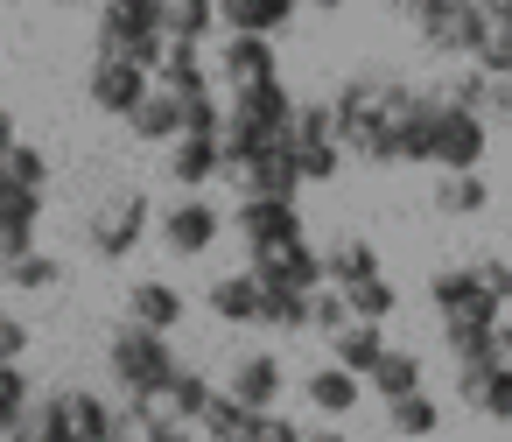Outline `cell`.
Listing matches in <instances>:
<instances>
[{"instance_id": "obj_26", "label": "cell", "mask_w": 512, "mask_h": 442, "mask_svg": "<svg viewBox=\"0 0 512 442\" xmlns=\"http://www.w3.org/2000/svg\"><path fill=\"white\" fill-rule=\"evenodd\" d=\"M323 344H330V365H344V372H358V379H365V372H372V358L386 351V330L351 316V323H344L337 337H323Z\"/></svg>"}, {"instance_id": "obj_42", "label": "cell", "mask_w": 512, "mask_h": 442, "mask_svg": "<svg viewBox=\"0 0 512 442\" xmlns=\"http://www.w3.org/2000/svg\"><path fill=\"white\" fill-rule=\"evenodd\" d=\"M470 274H477V288H484L498 309H512V260H505V253H484V260H470Z\"/></svg>"}, {"instance_id": "obj_24", "label": "cell", "mask_w": 512, "mask_h": 442, "mask_svg": "<svg viewBox=\"0 0 512 442\" xmlns=\"http://www.w3.org/2000/svg\"><path fill=\"white\" fill-rule=\"evenodd\" d=\"M365 274H379V246H372L365 232H337V239L323 246V281L344 288V281H365Z\"/></svg>"}, {"instance_id": "obj_11", "label": "cell", "mask_w": 512, "mask_h": 442, "mask_svg": "<svg viewBox=\"0 0 512 442\" xmlns=\"http://www.w3.org/2000/svg\"><path fill=\"white\" fill-rule=\"evenodd\" d=\"M225 183H232L239 197H288V204H295V190H302V169H295V148L281 141V148H260V155H246V162H225Z\"/></svg>"}, {"instance_id": "obj_22", "label": "cell", "mask_w": 512, "mask_h": 442, "mask_svg": "<svg viewBox=\"0 0 512 442\" xmlns=\"http://www.w3.org/2000/svg\"><path fill=\"white\" fill-rule=\"evenodd\" d=\"M302 393H309V407H316V414L351 421V414H358V400H365V379H358V372H344V365H316V372L302 379Z\"/></svg>"}, {"instance_id": "obj_8", "label": "cell", "mask_w": 512, "mask_h": 442, "mask_svg": "<svg viewBox=\"0 0 512 442\" xmlns=\"http://www.w3.org/2000/svg\"><path fill=\"white\" fill-rule=\"evenodd\" d=\"M148 225H155V204L141 197V190H120V197H106L92 218H85V246H92V260H127L141 239H148Z\"/></svg>"}, {"instance_id": "obj_31", "label": "cell", "mask_w": 512, "mask_h": 442, "mask_svg": "<svg viewBox=\"0 0 512 442\" xmlns=\"http://www.w3.org/2000/svg\"><path fill=\"white\" fill-rule=\"evenodd\" d=\"M57 400H64V421H71L78 442H106V435H113V400H106V393L71 386V393H57Z\"/></svg>"}, {"instance_id": "obj_29", "label": "cell", "mask_w": 512, "mask_h": 442, "mask_svg": "<svg viewBox=\"0 0 512 442\" xmlns=\"http://www.w3.org/2000/svg\"><path fill=\"white\" fill-rule=\"evenodd\" d=\"M204 302H211L218 323H253V316H260V281H253V267H246V274H218Z\"/></svg>"}, {"instance_id": "obj_51", "label": "cell", "mask_w": 512, "mask_h": 442, "mask_svg": "<svg viewBox=\"0 0 512 442\" xmlns=\"http://www.w3.org/2000/svg\"><path fill=\"white\" fill-rule=\"evenodd\" d=\"M302 442H351V435H337V428H316V435H302Z\"/></svg>"}, {"instance_id": "obj_38", "label": "cell", "mask_w": 512, "mask_h": 442, "mask_svg": "<svg viewBox=\"0 0 512 442\" xmlns=\"http://www.w3.org/2000/svg\"><path fill=\"white\" fill-rule=\"evenodd\" d=\"M477 414H491V421H505V428H512V330H498V372H491V386H484Z\"/></svg>"}, {"instance_id": "obj_30", "label": "cell", "mask_w": 512, "mask_h": 442, "mask_svg": "<svg viewBox=\"0 0 512 442\" xmlns=\"http://www.w3.org/2000/svg\"><path fill=\"white\" fill-rule=\"evenodd\" d=\"M414 386H421V358L400 351V344H386V351L372 358V372H365V393H379V400H400V393H414Z\"/></svg>"}, {"instance_id": "obj_32", "label": "cell", "mask_w": 512, "mask_h": 442, "mask_svg": "<svg viewBox=\"0 0 512 442\" xmlns=\"http://www.w3.org/2000/svg\"><path fill=\"white\" fill-rule=\"evenodd\" d=\"M211 393H218V386H211L204 372H190V365H176V379L162 386V400H155V407H162L169 421H190V428H197V414L211 407Z\"/></svg>"}, {"instance_id": "obj_47", "label": "cell", "mask_w": 512, "mask_h": 442, "mask_svg": "<svg viewBox=\"0 0 512 442\" xmlns=\"http://www.w3.org/2000/svg\"><path fill=\"white\" fill-rule=\"evenodd\" d=\"M22 351H29V323L0 316V365H22Z\"/></svg>"}, {"instance_id": "obj_16", "label": "cell", "mask_w": 512, "mask_h": 442, "mask_svg": "<svg viewBox=\"0 0 512 442\" xmlns=\"http://www.w3.org/2000/svg\"><path fill=\"white\" fill-rule=\"evenodd\" d=\"M281 64H274V36H225L218 43V57H211V78L232 92V85H260V78H274Z\"/></svg>"}, {"instance_id": "obj_12", "label": "cell", "mask_w": 512, "mask_h": 442, "mask_svg": "<svg viewBox=\"0 0 512 442\" xmlns=\"http://www.w3.org/2000/svg\"><path fill=\"white\" fill-rule=\"evenodd\" d=\"M428 302H435V316H442V323H484V330H491V323L505 316V309L477 288V274H470V267H435V274H428Z\"/></svg>"}, {"instance_id": "obj_27", "label": "cell", "mask_w": 512, "mask_h": 442, "mask_svg": "<svg viewBox=\"0 0 512 442\" xmlns=\"http://www.w3.org/2000/svg\"><path fill=\"white\" fill-rule=\"evenodd\" d=\"M386 428H393V435H407V442H428V435L442 428V400H435L428 386H414V393L386 400Z\"/></svg>"}, {"instance_id": "obj_13", "label": "cell", "mask_w": 512, "mask_h": 442, "mask_svg": "<svg viewBox=\"0 0 512 442\" xmlns=\"http://www.w3.org/2000/svg\"><path fill=\"white\" fill-rule=\"evenodd\" d=\"M148 85H155V78H148L141 64H120V57H99V64L85 71V99H92L99 113H113V120H127V113L148 99Z\"/></svg>"}, {"instance_id": "obj_25", "label": "cell", "mask_w": 512, "mask_h": 442, "mask_svg": "<svg viewBox=\"0 0 512 442\" xmlns=\"http://www.w3.org/2000/svg\"><path fill=\"white\" fill-rule=\"evenodd\" d=\"M484 204H491V183L477 169H442L435 176V211L442 218H477Z\"/></svg>"}, {"instance_id": "obj_48", "label": "cell", "mask_w": 512, "mask_h": 442, "mask_svg": "<svg viewBox=\"0 0 512 442\" xmlns=\"http://www.w3.org/2000/svg\"><path fill=\"white\" fill-rule=\"evenodd\" d=\"M148 442H204V435H197V428H190V421H162V428H155V435H148Z\"/></svg>"}, {"instance_id": "obj_45", "label": "cell", "mask_w": 512, "mask_h": 442, "mask_svg": "<svg viewBox=\"0 0 512 442\" xmlns=\"http://www.w3.org/2000/svg\"><path fill=\"white\" fill-rule=\"evenodd\" d=\"M246 442H302V428H295L281 407H260V414H253V428H246Z\"/></svg>"}, {"instance_id": "obj_50", "label": "cell", "mask_w": 512, "mask_h": 442, "mask_svg": "<svg viewBox=\"0 0 512 442\" xmlns=\"http://www.w3.org/2000/svg\"><path fill=\"white\" fill-rule=\"evenodd\" d=\"M477 8H484L491 22H512V0H477Z\"/></svg>"}, {"instance_id": "obj_46", "label": "cell", "mask_w": 512, "mask_h": 442, "mask_svg": "<svg viewBox=\"0 0 512 442\" xmlns=\"http://www.w3.org/2000/svg\"><path fill=\"white\" fill-rule=\"evenodd\" d=\"M484 120H512V78H491L484 71V106H477Z\"/></svg>"}, {"instance_id": "obj_3", "label": "cell", "mask_w": 512, "mask_h": 442, "mask_svg": "<svg viewBox=\"0 0 512 442\" xmlns=\"http://www.w3.org/2000/svg\"><path fill=\"white\" fill-rule=\"evenodd\" d=\"M176 344L162 330H141V323H120L106 337V372H113V393L127 400H162V386L176 379Z\"/></svg>"}, {"instance_id": "obj_9", "label": "cell", "mask_w": 512, "mask_h": 442, "mask_svg": "<svg viewBox=\"0 0 512 442\" xmlns=\"http://www.w3.org/2000/svg\"><path fill=\"white\" fill-rule=\"evenodd\" d=\"M218 232H225V211H218V204H204L197 190H183L169 211H155V239H162L176 260L211 253V246H218Z\"/></svg>"}, {"instance_id": "obj_40", "label": "cell", "mask_w": 512, "mask_h": 442, "mask_svg": "<svg viewBox=\"0 0 512 442\" xmlns=\"http://www.w3.org/2000/svg\"><path fill=\"white\" fill-rule=\"evenodd\" d=\"M344 323H351V309H344V295H337L330 281H323V288H309V330H316V337H337Z\"/></svg>"}, {"instance_id": "obj_20", "label": "cell", "mask_w": 512, "mask_h": 442, "mask_svg": "<svg viewBox=\"0 0 512 442\" xmlns=\"http://www.w3.org/2000/svg\"><path fill=\"white\" fill-rule=\"evenodd\" d=\"M302 0H218V29L225 36H281L295 22Z\"/></svg>"}, {"instance_id": "obj_41", "label": "cell", "mask_w": 512, "mask_h": 442, "mask_svg": "<svg viewBox=\"0 0 512 442\" xmlns=\"http://www.w3.org/2000/svg\"><path fill=\"white\" fill-rule=\"evenodd\" d=\"M435 99H449V106H470V113H477V106H484V71H477V64H456V71L435 85Z\"/></svg>"}, {"instance_id": "obj_54", "label": "cell", "mask_w": 512, "mask_h": 442, "mask_svg": "<svg viewBox=\"0 0 512 442\" xmlns=\"http://www.w3.org/2000/svg\"><path fill=\"white\" fill-rule=\"evenodd\" d=\"M106 442H120V435H106Z\"/></svg>"}, {"instance_id": "obj_19", "label": "cell", "mask_w": 512, "mask_h": 442, "mask_svg": "<svg viewBox=\"0 0 512 442\" xmlns=\"http://www.w3.org/2000/svg\"><path fill=\"white\" fill-rule=\"evenodd\" d=\"M162 169H169L176 190H204L211 176H225V148H218V134H176Z\"/></svg>"}, {"instance_id": "obj_36", "label": "cell", "mask_w": 512, "mask_h": 442, "mask_svg": "<svg viewBox=\"0 0 512 442\" xmlns=\"http://www.w3.org/2000/svg\"><path fill=\"white\" fill-rule=\"evenodd\" d=\"M29 400H36L29 372H22V365H0V442H15V428H22V414H29Z\"/></svg>"}, {"instance_id": "obj_49", "label": "cell", "mask_w": 512, "mask_h": 442, "mask_svg": "<svg viewBox=\"0 0 512 442\" xmlns=\"http://www.w3.org/2000/svg\"><path fill=\"white\" fill-rule=\"evenodd\" d=\"M15 141H22V134H15V113H8V106H0V155H8Z\"/></svg>"}, {"instance_id": "obj_35", "label": "cell", "mask_w": 512, "mask_h": 442, "mask_svg": "<svg viewBox=\"0 0 512 442\" xmlns=\"http://www.w3.org/2000/svg\"><path fill=\"white\" fill-rule=\"evenodd\" d=\"M253 323L295 337V330H309V295H295V288H260V316H253Z\"/></svg>"}, {"instance_id": "obj_10", "label": "cell", "mask_w": 512, "mask_h": 442, "mask_svg": "<svg viewBox=\"0 0 512 442\" xmlns=\"http://www.w3.org/2000/svg\"><path fill=\"white\" fill-rule=\"evenodd\" d=\"M232 232H239V246H246V253H274V246L302 239V211H295L288 197H239Z\"/></svg>"}, {"instance_id": "obj_5", "label": "cell", "mask_w": 512, "mask_h": 442, "mask_svg": "<svg viewBox=\"0 0 512 442\" xmlns=\"http://www.w3.org/2000/svg\"><path fill=\"white\" fill-rule=\"evenodd\" d=\"M162 43H169L162 36V0H99V57L155 71Z\"/></svg>"}, {"instance_id": "obj_43", "label": "cell", "mask_w": 512, "mask_h": 442, "mask_svg": "<svg viewBox=\"0 0 512 442\" xmlns=\"http://www.w3.org/2000/svg\"><path fill=\"white\" fill-rule=\"evenodd\" d=\"M225 127V99L218 92H190L183 99V134H218Z\"/></svg>"}, {"instance_id": "obj_14", "label": "cell", "mask_w": 512, "mask_h": 442, "mask_svg": "<svg viewBox=\"0 0 512 442\" xmlns=\"http://www.w3.org/2000/svg\"><path fill=\"white\" fill-rule=\"evenodd\" d=\"M225 393L239 400V407H281V393H288V365L274 358V351H239L232 358V372H225Z\"/></svg>"}, {"instance_id": "obj_21", "label": "cell", "mask_w": 512, "mask_h": 442, "mask_svg": "<svg viewBox=\"0 0 512 442\" xmlns=\"http://www.w3.org/2000/svg\"><path fill=\"white\" fill-rule=\"evenodd\" d=\"M127 323H141V330H183V288L176 281H134L127 288Z\"/></svg>"}, {"instance_id": "obj_53", "label": "cell", "mask_w": 512, "mask_h": 442, "mask_svg": "<svg viewBox=\"0 0 512 442\" xmlns=\"http://www.w3.org/2000/svg\"><path fill=\"white\" fill-rule=\"evenodd\" d=\"M379 8H393V15H407V0H379Z\"/></svg>"}, {"instance_id": "obj_4", "label": "cell", "mask_w": 512, "mask_h": 442, "mask_svg": "<svg viewBox=\"0 0 512 442\" xmlns=\"http://www.w3.org/2000/svg\"><path fill=\"white\" fill-rule=\"evenodd\" d=\"M407 22L421 29V43L449 64H477L484 36H491V15L477 0H407Z\"/></svg>"}, {"instance_id": "obj_39", "label": "cell", "mask_w": 512, "mask_h": 442, "mask_svg": "<svg viewBox=\"0 0 512 442\" xmlns=\"http://www.w3.org/2000/svg\"><path fill=\"white\" fill-rule=\"evenodd\" d=\"M0 176H8L15 190H50V155L29 148V141H15L8 155H0Z\"/></svg>"}, {"instance_id": "obj_15", "label": "cell", "mask_w": 512, "mask_h": 442, "mask_svg": "<svg viewBox=\"0 0 512 442\" xmlns=\"http://www.w3.org/2000/svg\"><path fill=\"white\" fill-rule=\"evenodd\" d=\"M253 281H260V288H295V295H309V288H323V253H316L309 239H288V246H274V253H253Z\"/></svg>"}, {"instance_id": "obj_37", "label": "cell", "mask_w": 512, "mask_h": 442, "mask_svg": "<svg viewBox=\"0 0 512 442\" xmlns=\"http://www.w3.org/2000/svg\"><path fill=\"white\" fill-rule=\"evenodd\" d=\"M8 281H15L22 295H43V288H57V281H64V260L29 246V253H15V260H8Z\"/></svg>"}, {"instance_id": "obj_6", "label": "cell", "mask_w": 512, "mask_h": 442, "mask_svg": "<svg viewBox=\"0 0 512 442\" xmlns=\"http://www.w3.org/2000/svg\"><path fill=\"white\" fill-rule=\"evenodd\" d=\"M484 148H491V120L428 92V141H421V162H435V169H477Z\"/></svg>"}, {"instance_id": "obj_7", "label": "cell", "mask_w": 512, "mask_h": 442, "mask_svg": "<svg viewBox=\"0 0 512 442\" xmlns=\"http://www.w3.org/2000/svg\"><path fill=\"white\" fill-rule=\"evenodd\" d=\"M288 148H295L302 183H337L344 176V148H337V127H330V99H295Z\"/></svg>"}, {"instance_id": "obj_28", "label": "cell", "mask_w": 512, "mask_h": 442, "mask_svg": "<svg viewBox=\"0 0 512 442\" xmlns=\"http://www.w3.org/2000/svg\"><path fill=\"white\" fill-rule=\"evenodd\" d=\"M162 36L169 43H211L218 36V0H162Z\"/></svg>"}, {"instance_id": "obj_33", "label": "cell", "mask_w": 512, "mask_h": 442, "mask_svg": "<svg viewBox=\"0 0 512 442\" xmlns=\"http://www.w3.org/2000/svg\"><path fill=\"white\" fill-rule=\"evenodd\" d=\"M337 295H344V309H351L358 323H386V316L400 309V288H393L386 274H365V281H344Z\"/></svg>"}, {"instance_id": "obj_17", "label": "cell", "mask_w": 512, "mask_h": 442, "mask_svg": "<svg viewBox=\"0 0 512 442\" xmlns=\"http://www.w3.org/2000/svg\"><path fill=\"white\" fill-rule=\"evenodd\" d=\"M162 92H176V99H190V92H218V78H211V50L204 43H162V57H155V71H148Z\"/></svg>"}, {"instance_id": "obj_34", "label": "cell", "mask_w": 512, "mask_h": 442, "mask_svg": "<svg viewBox=\"0 0 512 442\" xmlns=\"http://www.w3.org/2000/svg\"><path fill=\"white\" fill-rule=\"evenodd\" d=\"M246 428H253V407H239L225 386H218L211 407L197 414V435H204V442H246Z\"/></svg>"}, {"instance_id": "obj_44", "label": "cell", "mask_w": 512, "mask_h": 442, "mask_svg": "<svg viewBox=\"0 0 512 442\" xmlns=\"http://www.w3.org/2000/svg\"><path fill=\"white\" fill-rule=\"evenodd\" d=\"M477 71L512 78V22H491V36H484V50H477Z\"/></svg>"}, {"instance_id": "obj_18", "label": "cell", "mask_w": 512, "mask_h": 442, "mask_svg": "<svg viewBox=\"0 0 512 442\" xmlns=\"http://www.w3.org/2000/svg\"><path fill=\"white\" fill-rule=\"evenodd\" d=\"M36 225H43V190H15L0 176V267L36 246Z\"/></svg>"}, {"instance_id": "obj_23", "label": "cell", "mask_w": 512, "mask_h": 442, "mask_svg": "<svg viewBox=\"0 0 512 442\" xmlns=\"http://www.w3.org/2000/svg\"><path fill=\"white\" fill-rule=\"evenodd\" d=\"M127 134H134V141L169 148V141L183 134V99H176V92H162V85H148V99L127 113Z\"/></svg>"}, {"instance_id": "obj_2", "label": "cell", "mask_w": 512, "mask_h": 442, "mask_svg": "<svg viewBox=\"0 0 512 442\" xmlns=\"http://www.w3.org/2000/svg\"><path fill=\"white\" fill-rule=\"evenodd\" d=\"M288 113H295V92L281 85V71L260 78V85H232L225 92V127H218L225 162H246L260 148H281L288 141Z\"/></svg>"}, {"instance_id": "obj_1", "label": "cell", "mask_w": 512, "mask_h": 442, "mask_svg": "<svg viewBox=\"0 0 512 442\" xmlns=\"http://www.w3.org/2000/svg\"><path fill=\"white\" fill-rule=\"evenodd\" d=\"M330 127H337L344 155H358L372 169H407V162H421V141H428V92L393 71H358L337 85Z\"/></svg>"}, {"instance_id": "obj_52", "label": "cell", "mask_w": 512, "mask_h": 442, "mask_svg": "<svg viewBox=\"0 0 512 442\" xmlns=\"http://www.w3.org/2000/svg\"><path fill=\"white\" fill-rule=\"evenodd\" d=\"M302 8H316V15H337V8H344V0H302Z\"/></svg>"}]
</instances>
